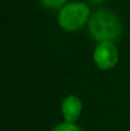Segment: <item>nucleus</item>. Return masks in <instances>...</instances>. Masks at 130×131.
<instances>
[{
  "mask_svg": "<svg viewBox=\"0 0 130 131\" xmlns=\"http://www.w3.org/2000/svg\"><path fill=\"white\" fill-rule=\"evenodd\" d=\"M88 29L91 36L99 43L112 42L120 36L121 23L114 12L108 9H101L93 13L89 18Z\"/></svg>",
  "mask_w": 130,
  "mask_h": 131,
  "instance_id": "obj_1",
  "label": "nucleus"
},
{
  "mask_svg": "<svg viewBox=\"0 0 130 131\" xmlns=\"http://www.w3.org/2000/svg\"><path fill=\"white\" fill-rule=\"evenodd\" d=\"M89 18L91 10L86 3L73 1L59 10L57 23L66 32H77L89 22Z\"/></svg>",
  "mask_w": 130,
  "mask_h": 131,
  "instance_id": "obj_2",
  "label": "nucleus"
},
{
  "mask_svg": "<svg viewBox=\"0 0 130 131\" xmlns=\"http://www.w3.org/2000/svg\"><path fill=\"white\" fill-rule=\"evenodd\" d=\"M93 60L101 70L112 69L119 60V51L114 42H101L96 46Z\"/></svg>",
  "mask_w": 130,
  "mask_h": 131,
  "instance_id": "obj_3",
  "label": "nucleus"
},
{
  "mask_svg": "<svg viewBox=\"0 0 130 131\" xmlns=\"http://www.w3.org/2000/svg\"><path fill=\"white\" fill-rule=\"evenodd\" d=\"M83 110L82 101L77 95H68L61 103V113L66 122H74L78 120Z\"/></svg>",
  "mask_w": 130,
  "mask_h": 131,
  "instance_id": "obj_4",
  "label": "nucleus"
},
{
  "mask_svg": "<svg viewBox=\"0 0 130 131\" xmlns=\"http://www.w3.org/2000/svg\"><path fill=\"white\" fill-rule=\"evenodd\" d=\"M52 131H82L79 126H77L74 122H63V124H59L54 127Z\"/></svg>",
  "mask_w": 130,
  "mask_h": 131,
  "instance_id": "obj_5",
  "label": "nucleus"
},
{
  "mask_svg": "<svg viewBox=\"0 0 130 131\" xmlns=\"http://www.w3.org/2000/svg\"><path fill=\"white\" fill-rule=\"evenodd\" d=\"M41 3L48 9H61L66 0H41Z\"/></svg>",
  "mask_w": 130,
  "mask_h": 131,
  "instance_id": "obj_6",
  "label": "nucleus"
},
{
  "mask_svg": "<svg viewBox=\"0 0 130 131\" xmlns=\"http://www.w3.org/2000/svg\"><path fill=\"white\" fill-rule=\"evenodd\" d=\"M91 1H93V3H96V4H99V3H102L103 0H91Z\"/></svg>",
  "mask_w": 130,
  "mask_h": 131,
  "instance_id": "obj_7",
  "label": "nucleus"
}]
</instances>
